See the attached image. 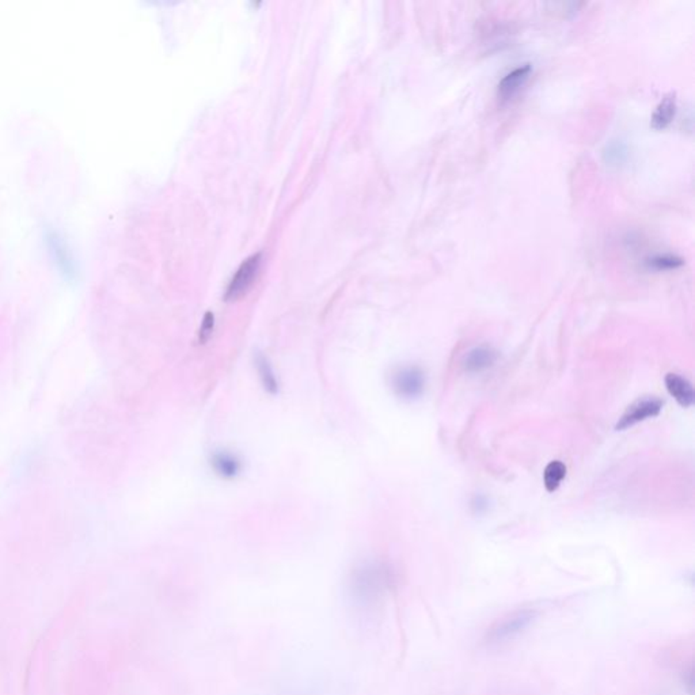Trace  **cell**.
<instances>
[{
    "instance_id": "6da1fadb",
    "label": "cell",
    "mask_w": 695,
    "mask_h": 695,
    "mask_svg": "<svg viewBox=\"0 0 695 695\" xmlns=\"http://www.w3.org/2000/svg\"><path fill=\"white\" fill-rule=\"evenodd\" d=\"M391 583L390 569L380 562H366L352 571L349 594L359 604H370L384 594Z\"/></svg>"
},
{
    "instance_id": "7a4b0ae2",
    "label": "cell",
    "mask_w": 695,
    "mask_h": 695,
    "mask_svg": "<svg viewBox=\"0 0 695 695\" xmlns=\"http://www.w3.org/2000/svg\"><path fill=\"white\" fill-rule=\"evenodd\" d=\"M537 617L538 611L532 608H523L507 615L489 629L486 634V643L496 645L514 640L535 621Z\"/></svg>"
},
{
    "instance_id": "3957f363",
    "label": "cell",
    "mask_w": 695,
    "mask_h": 695,
    "mask_svg": "<svg viewBox=\"0 0 695 695\" xmlns=\"http://www.w3.org/2000/svg\"><path fill=\"white\" fill-rule=\"evenodd\" d=\"M260 265H261V255L260 254L250 255L241 264V267L232 276V278L227 287V291L224 295L225 300H238L244 295H246V292L254 284V280H255L258 271H260Z\"/></svg>"
},
{
    "instance_id": "277c9868",
    "label": "cell",
    "mask_w": 695,
    "mask_h": 695,
    "mask_svg": "<svg viewBox=\"0 0 695 695\" xmlns=\"http://www.w3.org/2000/svg\"><path fill=\"white\" fill-rule=\"evenodd\" d=\"M393 387L403 399L413 401L421 397L425 387V375L419 367L399 368L393 376Z\"/></svg>"
},
{
    "instance_id": "5b68a950",
    "label": "cell",
    "mask_w": 695,
    "mask_h": 695,
    "mask_svg": "<svg viewBox=\"0 0 695 695\" xmlns=\"http://www.w3.org/2000/svg\"><path fill=\"white\" fill-rule=\"evenodd\" d=\"M663 402L656 398H645L641 401H637L629 409L625 412L621 420L617 424L618 431H625L638 422L645 421L646 419H652L659 416L662 412Z\"/></svg>"
},
{
    "instance_id": "8992f818",
    "label": "cell",
    "mask_w": 695,
    "mask_h": 695,
    "mask_svg": "<svg viewBox=\"0 0 695 695\" xmlns=\"http://www.w3.org/2000/svg\"><path fill=\"white\" fill-rule=\"evenodd\" d=\"M531 71H532L531 64L525 63V64L516 67L515 70H512L511 73L505 75L500 80L498 87H497L498 98H501L502 100L514 98L521 91V87L525 84Z\"/></svg>"
},
{
    "instance_id": "52a82bcc",
    "label": "cell",
    "mask_w": 695,
    "mask_h": 695,
    "mask_svg": "<svg viewBox=\"0 0 695 695\" xmlns=\"http://www.w3.org/2000/svg\"><path fill=\"white\" fill-rule=\"evenodd\" d=\"M666 387L671 397L675 398L680 406H693L695 401L694 389L687 379L682 378L678 373H668L666 376Z\"/></svg>"
},
{
    "instance_id": "ba28073f",
    "label": "cell",
    "mask_w": 695,
    "mask_h": 695,
    "mask_svg": "<svg viewBox=\"0 0 695 695\" xmlns=\"http://www.w3.org/2000/svg\"><path fill=\"white\" fill-rule=\"evenodd\" d=\"M496 360L497 353L493 349L486 347L474 348L465 356L463 366L469 373H482L491 368Z\"/></svg>"
},
{
    "instance_id": "9c48e42d",
    "label": "cell",
    "mask_w": 695,
    "mask_h": 695,
    "mask_svg": "<svg viewBox=\"0 0 695 695\" xmlns=\"http://www.w3.org/2000/svg\"><path fill=\"white\" fill-rule=\"evenodd\" d=\"M675 113H676V98L675 94H668L657 105L655 113L652 114L650 125L655 129H663L667 125H670L675 117Z\"/></svg>"
},
{
    "instance_id": "30bf717a",
    "label": "cell",
    "mask_w": 695,
    "mask_h": 695,
    "mask_svg": "<svg viewBox=\"0 0 695 695\" xmlns=\"http://www.w3.org/2000/svg\"><path fill=\"white\" fill-rule=\"evenodd\" d=\"M212 468L223 478H234L241 472V462L235 455L222 451L212 456Z\"/></svg>"
},
{
    "instance_id": "8fae6325",
    "label": "cell",
    "mask_w": 695,
    "mask_h": 695,
    "mask_svg": "<svg viewBox=\"0 0 695 695\" xmlns=\"http://www.w3.org/2000/svg\"><path fill=\"white\" fill-rule=\"evenodd\" d=\"M565 475H567V468L561 461L550 462L544 472V481L547 491L548 492L557 491Z\"/></svg>"
},
{
    "instance_id": "7c38bea8",
    "label": "cell",
    "mask_w": 695,
    "mask_h": 695,
    "mask_svg": "<svg viewBox=\"0 0 695 695\" xmlns=\"http://www.w3.org/2000/svg\"><path fill=\"white\" fill-rule=\"evenodd\" d=\"M255 363H257V368H258L261 382L264 384V389L269 394H276L278 391V382L276 379V375H274V370H272L269 361L267 360L265 356L258 354L257 359H255Z\"/></svg>"
},
{
    "instance_id": "4fadbf2b",
    "label": "cell",
    "mask_w": 695,
    "mask_h": 695,
    "mask_svg": "<svg viewBox=\"0 0 695 695\" xmlns=\"http://www.w3.org/2000/svg\"><path fill=\"white\" fill-rule=\"evenodd\" d=\"M648 265L656 271H671L683 265V260L675 255H657L648 261Z\"/></svg>"
},
{
    "instance_id": "5bb4252c",
    "label": "cell",
    "mask_w": 695,
    "mask_h": 695,
    "mask_svg": "<svg viewBox=\"0 0 695 695\" xmlns=\"http://www.w3.org/2000/svg\"><path fill=\"white\" fill-rule=\"evenodd\" d=\"M214 326H215L214 314L212 313H207L205 317H204V320H202V323H201V327H200V344H205L208 341V338L211 337V334L214 331Z\"/></svg>"
},
{
    "instance_id": "9a60e30c",
    "label": "cell",
    "mask_w": 695,
    "mask_h": 695,
    "mask_svg": "<svg viewBox=\"0 0 695 695\" xmlns=\"http://www.w3.org/2000/svg\"><path fill=\"white\" fill-rule=\"evenodd\" d=\"M472 508H474L478 514L484 512V511L488 508V501H486V498L481 496L475 497V498H474V501H472Z\"/></svg>"
}]
</instances>
